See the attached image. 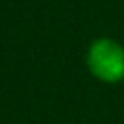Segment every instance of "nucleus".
<instances>
[{
  "label": "nucleus",
  "instance_id": "nucleus-1",
  "mask_svg": "<svg viewBox=\"0 0 124 124\" xmlns=\"http://www.w3.org/2000/svg\"><path fill=\"white\" fill-rule=\"evenodd\" d=\"M87 68L105 83L124 79V46L108 37L97 39L87 50Z\"/></svg>",
  "mask_w": 124,
  "mask_h": 124
}]
</instances>
